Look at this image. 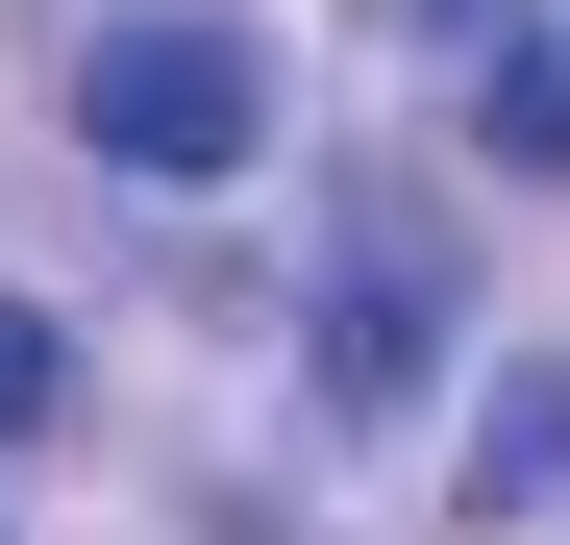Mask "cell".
<instances>
[{
	"label": "cell",
	"instance_id": "cell-5",
	"mask_svg": "<svg viewBox=\"0 0 570 545\" xmlns=\"http://www.w3.org/2000/svg\"><path fill=\"white\" fill-rule=\"evenodd\" d=\"M50 397H75V347H50V298H0V446H26Z\"/></svg>",
	"mask_w": 570,
	"mask_h": 545
},
{
	"label": "cell",
	"instance_id": "cell-4",
	"mask_svg": "<svg viewBox=\"0 0 570 545\" xmlns=\"http://www.w3.org/2000/svg\"><path fill=\"white\" fill-rule=\"evenodd\" d=\"M471 149H497V174H570V50H546V26L471 75Z\"/></svg>",
	"mask_w": 570,
	"mask_h": 545
},
{
	"label": "cell",
	"instance_id": "cell-1",
	"mask_svg": "<svg viewBox=\"0 0 570 545\" xmlns=\"http://www.w3.org/2000/svg\"><path fill=\"white\" fill-rule=\"evenodd\" d=\"M75 149H100V174H149V199H224V174L273 149V50L224 26V0H149V26H100V50H75Z\"/></svg>",
	"mask_w": 570,
	"mask_h": 545
},
{
	"label": "cell",
	"instance_id": "cell-6",
	"mask_svg": "<svg viewBox=\"0 0 570 545\" xmlns=\"http://www.w3.org/2000/svg\"><path fill=\"white\" fill-rule=\"evenodd\" d=\"M397 26H422V50H471V75H497V50H521V0H397Z\"/></svg>",
	"mask_w": 570,
	"mask_h": 545
},
{
	"label": "cell",
	"instance_id": "cell-2",
	"mask_svg": "<svg viewBox=\"0 0 570 545\" xmlns=\"http://www.w3.org/2000/svg\"><path fill=\"white\" fill-rule=\"evenodd\" d=\"M298 373H323V422L446 397V272H372V248H347V298H323V347H298Z\"/></svg>",
	"mask_w": 570,
	"mask_h": 545
},
{
	"label": "cell",
	"instance_id": "cell-3",
	"mask_svg": "<svg viewBox=\"0 0 570 545\" xmlns=\"http://www.w3.org/2000/svg\"><path fill=\"white\" fill-rule=\"evenodd\" d=\"M546 496H570V347H521V373H497V422H471L446 521H546Z\"/></svg>",
	"mask_w": 570,
	"mask_h": 545
}]
</instances>
